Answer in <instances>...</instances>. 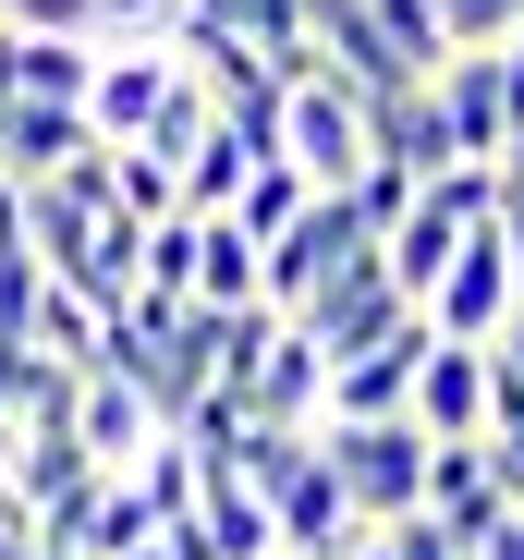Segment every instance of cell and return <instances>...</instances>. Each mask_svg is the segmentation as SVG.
I'll use <instances>...</instances> for the list:
<instances>
[{
  "label": "cell",
  "mask_w": 524,
  "mask_h": 560,
  "mask_svg": "<svg viewBox=\"0 0 524 560\" xmlns=\"http://www.w3.org/2000/svg\"><path fill=\"white\" fill-rule=\"evenodd\" d=\"M317 451H329L341 512H354L366 536H391V524L427 512V439H415L403 415H391V427H317Z\"/></svg>",
  "instance_id": "6da1fadb"
},
{
  "label": "cell",
  "mask_w": 524,
  "mask_h": 560,
  "mask_svg": "<svg viewBox=\"0 0 524 560\" xmlns=\"http://www.w3.org/2000/svg\"><path fill=\"white\" fill-rule=\"evenodd\" d=\"M366 98L341 73H293V98H281V171H305L317 196H354V171H366Z\"/></svg>",
  "instance_id": "7a4b0ae2"
},
{
  "label": "cell",
  "mask_w": 524,
  "mask_h": 560,
  "mask_svg": "<svg viewBox=\"0 0 524 560\" xmlns=\"http://www.w3.org/2000/svg\"><path fill=\"white\" fill-rule=\"evenodd\" d=\"M305 341H317V365H354V353H379L391 329H415V305L391 293V268H379V244L354 256V268H329L317 293H305V317H293Z\"/></svg>",
  "instance_id": "3957f363"
},
{
  "label": "cell",
  "mask_w": 524,
  "mask_h": 560,
  "mask_svg": "<svg viewBox=\"0 0 524 560\" xmlns=\"http://www.w3.org/2000/svg\"><path fill=\"white\" fill-rule=\"evenodd\" d=\"M232 402H244L256 427L317 439V427H329V365H317V341H305V329H269V341L232 365Z\"/></svg>",
  "instance_id": "277c9868"
},
{
  "label": "cell",
  "mask_w": 524,
  "mask_h": 560,
  "mask_svg": "<svg viewBox=\"0 0 524 560\" xmlns=\"http://www.w3.org/2000/svg\"><path fill=\"white\" fill-rule=\"evenodd\" d=\"M403 427H415L427 451H476V439H488V353H464V341H427Z\"/></svg>",
  "instance_id": "5b68a950"
},
{
  "label": "cell",
  "mask_w": 524,
  "mask_h": 560,
  "mask_svg": "<svg viewBox=\"0 0 524 560\" xmlns=\"http://www.w3.org/2000/svg\"><path fill=\"white\" fill-rule=\"evenodd\" d=\"M159 439H171V427L147 415V390H135V378H110V365H98V378H73V451L98 463V476H135Z\"/></svg>",
  "instance_id": "8992f818"
},
{
  "label": "cell",
  "mask_w": 524,
  "mask_h": 560,
  "mask_svg": "<svg viewBox=\"0 0 524 560\" xmlns=\"http://www.w3.org/2000/svg\"><path fill=\"white\" fill-rule=\"evenodd\" d=\"M415 365H427V317L391 329V341L354 353V365H329V427H391V415L415 402Z\"/></svg>",
  "instance_id": "52a82bcc"
},
{
  "label": "cell",
  "mask_w": 524,
  "mask_h": 560,
  "mask_svg": "<svg viewBox=\"0 0 524 560\" xmlns=\"http://www.w3.org/2000/svg\"><path fill=\"white\" fill-rule=\"evenodd\" d=\"M427 524H452L464 548H488V536L512 524V488L488 476V439H476V451H427Z\"/></svg>",
  "instance_id": "ba28073f"
},
{
  "label": "cell",
  "mask_w": 524,
  "mask_h": 560,
  "mask_svg": "<svg viewBox=\"0 0 524 560\" xmlns=\"http://www.w3.org/2000/svg\"><path fill=\"white\" fill-rule=\"evenodd\" d=\"M256 268H269V256H256L232 220H196V280H184V305H196V317H256Z\"/></svg>",
  "instance_id": "9c48e42d"
},
{
  "label": "cell",
  "mask_w": 524,
  "mask_h": 560,
  "mask_svg": "<svg viewBox=\"0 0 524 560\" xmlns=\"http://www.w3.org/2000/svg\"><path fill=\"white\" fill-rule=\"evenodd\" d=\"M305 208H317V183H305V171H281V159H256V183L232 196V232L269 256V244H293V220H305Z\"/></svg>",
  "instance_id": "30bf717a"
},
{
  "label": "cell",
  "mask_w": 524,
  "mask_h": 560,
  "mask_svg": "<svg viewBox=\"0 0 524 560\" xmlns=\"http://www.w3.org/2000/svg\"><path fill=\"white\" fill-rule=\"evenodd\" d=\"M0 37H61V49H98V0H0Z\"/></svg>",
  "instance_id": "8fae6325"
},
{
  "label": "cell",
  "mask_w": 524,
  "mask_h": 560,
  "mask_svg": "<svg viewBox=\"0 0 524 560\" xmlns=\"http://www.w3.org/2000/svg\"><path fill=\"white\" fill-rule=\"evenodd\" d=\"M427 13H440V37H452V49H500V37L524 25V0H427Z\"/></svg>",
  "instance_id": "7c38bea8"
},
{
  "label": "cell",
  "mask_w": 524,
  "mask_h": 560,
  "mask_svg": "<svg viewBox=\"0 0 524 560\" xmlns=\"http://www.w3.org/2000/svg\"><path fill=\"white\" fill-rule=\"evenodd\" d=\"M135 560H208V536H196V512H184V524H159V536H147Z\"/></svg>",
  "instance_id": "4fadbf2b"
},
{
  "label": "cell",
  "mask_w": 524,
  "mask_h": 560,
  "mask_svg": "<svg viewBox=\"0 0 524 560\" xmlns=\"http://www.w3.org/2000/svg\"><path fill=\"white\" fill-rule=\"evenodd\" d=\"M476 560H524V512H512V524H500V536H488Z\"/></svg>",
  "instance_id": "5bb4252c"
},
{
  "label": "cell",
  "mask_w": 524,
  "mask_h": 560,
  "mask_svg": "<svg viewBox=\"0 0 524 560\" xmlns=\"http://www.w3.org/2000/svg\"><path fill=\"white\" fill-rule=\"evenodd\" d=\"M329 560H391V536H341V548H329Z\"/></svg>",
  "instance_id": "9a60e30c"
}]
</instances>
